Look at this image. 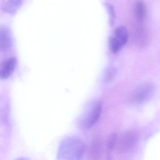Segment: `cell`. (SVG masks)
Wrapping results in <instances>:
<instances>
[{
	"instance_id": "7c38bea8",
	"label": "cell",
	"mask_w": 160,
	"mask_h": 160,
	"mask_svg": "<svg viewBox=\"0 0 160 160\" xmlns=\"http://www.w3.org/2000/svg\"><path fill=\"white\" fill-rule=\"evenodd\" d=\"M101 144L99 140H96L93 141V143L91 147V154L92 157H99L101 152Z\"/></svg>"
},
{
	"instance_id": "3957f363",
	"label": "cell",
	"mask_w": 160,
	"mask_h": 160,
	"mask_svg": "<svg viewBox=\"0 0 160 160\" xmlns=\"http://www.w3.org/2000/svg\"><path fill=\"white\" fill-rule=\"evenodd\" d=\"M154 85L151 83H143L139 85L131 95V102L133 104L140 105L148 101L154 93Z\"/></svg>"
},
{
	"instance_id": "9c48e42d",
	"label": "cell",
	"mask_w": 160,
	"mask_h": 160,
	"mask_svg": "<svg viewBox=\"0 0 160 160\" xmlns=\"http://www.w3.org/2000/svg\"><path fill=\"white\" fill-rule=\"evenodd\" d=\"M146 7L145 3L142 0H138L135 5V13L137 18L139 22L144 21L146 17Z\"/></svg>"
},
{
	"instance_id": "277c9868",
	"label": "cell",
	"mask_w": 160,
	"mask_h": 160,
	"mask_svg": "<svg viewBox=\"0 0 160 160\" xmlns=\"http://www.w3.org/2000/svg\"><path fill=\"white\" fill-rule=\"evenodd\" d=\"M138 141V136L135 132H125L122 135L118 141V151L121 153L129 152L136 146Z\"/></svg>"
},
{
	"instance_id": "8992f818",
	"label": "cell",
	"mask_w": 160,
	"mask_h": 160,
	"mask_svg": "<svg viewBox=\"0 0 160 160\" xmlns=\"http://www.w3.org/2000/svg\"><path fill=\"white\" fill-rule=\"evenodd\" d=\"M17 62L16 58L13 57L4 61L2 63L0 69V77L1 79H7L11 76L15 69Z\"/></svg>"
},
{
	"instance_id": "8fae6325",
	"label": "cell",
	"mask_w": 160,
	"mask_h": 160,
	"mask_svg": "<svg viewBox=\"0 0 160 160\" xmlns=\"http://www.w3.org/2000/svg\"><path fill=\"white\" fill-rule=\"evenodd\" d=\"M109 45L110 50L114 53L118 52L123 47L114 36H112L109 38Z\"/></svg>"
},
{
	"instance_id": "5b68a950",
	"label": "cell",
	"mask_w": 160,
	"mask_h": 160,
	"mask_svg": "<svg viewBox=\"0 0 160 160\" xmlns=\"http://www.w3.org/2000/svg\"><path fill=\"white\" fill-rule=\"evenodd\" d=\"M13 38L11 30L5 25L0 27V49L5 52L12 48Z\"/></svg>"
},
{
	"instance_id": "5bb4252c",
	"label": "cell",
	"mask_w": 160,
	"mask_h": 160,
	"mask_svg": "<svg viewBox=\"0 0 160 160\" xmlns=\"http://www.w3.org/2000/svg\"><path fill=\"white\" fill-rule=\"evenodd\" d=\"M117 134L116 133L113 134L109 138L107 144L108 152L110 153L113 150L116 144L117 140Z\"/></svg>"
},
{
	"instance_id": "ba28073f",
	"label": "cell",
	"mask_w": 160,
	"mask_h": 160,
	"mask_svg": "<svg viewBox=\"0 0 160 160\" xmlns=\"http://www.w3.org/2000/svg\"><path fill=\"white\" fill-rule=\"evenodd\" d=\"M114 36L123 46L128 41L129 33L125 27L121 26L116 29Z\"/></svg>"
},
{
	"instance_id": "7a4b0ae2",
	"label": "cell",
	"mask_w": 160,
	"mask_h": 160,
	"mask_svg": "<svg viewBox=\"0 0 160 160\" xmlns=\"http://www.w3.org/2000/svg\"><path fill=\"white\" fill-rule=\"evenodd\" d=\"M102 110L101 101H92L87 103L77 119V125L83 130L90 129L99 119Z\"/></svg>"
},
{
	"instance_id": "30bf717a",
	"label": "cell",
	"mask_w": 160,
	"mask_h": 160,
	"mask_svg": "<svg viewBox=\"0 0 160 160\" xmlns=\"http://www.w3.org/2000/svg\"><path fill=\"white\" fill-rule=\"evenodd\" d=\"M117 70L114 67H109L105 71L103 77V81L104 83H108L112 81L116 77Z\"/></svg>"
},
{
	"instance_id": "6da1fadb",
	"label": "cell",
	"mask_w": 160,
	"mask_h": 160,
	"mask_svg": "<svg viewBox=\"0 0 160 160\" xmlns=\"http://www.w3.org/2000/svg\"><path fill=\"white\" fill-rule=\"evenodd\" d=\"M86 147L82 139L76 136H67L59 145L57 152L58 160H78L82 158Z\"/></svg>"
},
{
	"instance_id": "52a82bcc",
	"label": "cell",
	"mask_w": 160,
	"mask_h": 160,
	"mask_svg": "<svg viewBox=\"0 0 160 160\" xmlns=\"http://www.w3.org/2000/svg\"><path fill=\"white\" fill-rule=\"evenodd\" d=\"M24 0H7L2 5L3 12L9 14H15L22 7Z\"/></svg>"
},
{
	"instance_id": "4fadbf2b",
	"label": "cell",
	"mask_w": 160,
	"mask_h": 160,
	"mask_svg": "<svg viewBox=\"0 0 160 160\" xmlns=\"http://www.w3.org/2000/svg\"><path fill=\"white\" fill-rule=\"evenodd\" d=\"M105 6L108 12V14H109L110 25L112 26L114 24V20H115V17H116L114 7H113L112 5L108 3H105Z\"/></svg>"
}]
</instances>
